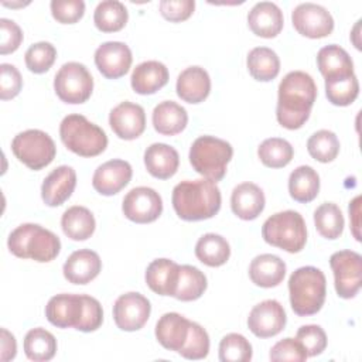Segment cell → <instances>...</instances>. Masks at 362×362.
I'll list each match as a JSON object with an SVG mask.
<instances>
[{
	"label": "cell",
	"instance_id": "obj_39",
	"mask_svg": "<svg viewBox=\"0 0 362 362\" xmlns=\"http://www.w3.org/2000/svg\"><path fill=\"white\" fill-rule=\"evenodd\" d=\"M257 156L263 165L269 168H281L293 160L294 150L287 140L270 137L260 143L257 147Z\"/></svg>",
	"mask_w": 362,
	"mask_h": 362
},
{
	"label": "cell",
	"instance_id": "obj_47",
	"mask_svg": "<svg viewBox=\"0 0 362 362\" xmlns=\"http://www.w3.org/2000/svg\"><path fill=\"white\" fill-rule=\"evenodd\" d=\"M269 358L270 361H274V362L277 361L303 362L308 356L297 338H284L272 346Z\"/></svg>",
	"mask_w": 362,
	"mask_h": 362
},
{
	"label": "cell",
	"instance_id": "obj_38",
	"mask_svg": "<svg viewBox=\"0 0 362 362\" xmlns=\"http://www.w3.org/2000/svg\"><path fill=\"white\" fill-rule=\"evenodd\" d=\"M314 223L318 233L329 240L338 239L345 226L344 215L334 202H324L314 211Z\"/></svg>",
	"mask_w": 362,
	"mask_h": 362
},
{
	"label": "cell",
	"instance_id": "obj_10",
	"mask_svg": "<svg viewBox=\"0 0 362 362\" xmlns=\"http://www.w3.org/2000/svg\"><path fill=\"white\" fill-rule=\"evenodd\" d=\"M335 291L341 298H354L361 290L362 257L354 250H339L329 257Z\"/></svg>",
	"mask_w": 362,
	"mask_h": 362
},
{
	"label": "cell",
	"instance_id": "obj_35",
	"mask_svg": "<svg viewBox=\"0 0 362 362\" xmlns=\"http://www.w3.org/2000/svg\"><path fill=\"white\" fill-rule=\"evenodd\" d=\"M129 20L127 8L117 0L100 1L93 13V23L102 33L120 31Z\"/></svg>",
	"mask_w": 362,
	"mask_h": 362
},
{
	"label": "cell",
	"instance_id": "obj_29",
	"mask_svg": "<svg viewBox=\"0 0 362 362\" xmlns=\"http://www.w3.org/2000/svg\"><path fill=\"white\" fill-rule=\"evenodd\" d=\"M317 66L325 79L354 75V62L349 54L337 44L325 45L318 51Z\"/></svg>",
	"mask_w": 362,
	"mask_h": 362
},
{
	"label": "cell",
	"instance_id": "obj_22",
	"mask_svg": "<svg viewBox=\"0 0 362 362\" xmlns=\"http://www.w3.org/2000/svg\"><path fill=\"white\" fill-rule=\"evenodd\" d=\"M266 198L262 188L253 182H242L236 185L230 195L232 212L243 219L253 221L264 209Z\"/></svg>",
	"mask_w": 362,
	"mask_h": 362
},
{
	"label": "cell",
	"instance_id": "obj_14",
	"mask_svg": "<svg viewBox=\"0 0 362 362\" xmlns=\"http://www.w3.org/2000/svg\"><path fill=\"white\" fill-rule=\"evenodd\" d=\"M287 322L283 305L277 300H264L256 304L247 317V327L257 338H270L280 334Z\"/></svg>",
	"mask_w": 362,
	"mask_h": 362
},
{
	"label": "cell",
	"instance_id": "obj_8",
	"mask_svg": "<svg viewBox=\"0 0 362 362\" xmlns=\"http://www.w3.org/2000/svg\"><path fill=\"white\" fill-rule=\"evenodd\" d=\"M11 151L20 163L30 170L38 171L52 163L57 147L48 133L38 129H28L14 136Z\"/></svg>",
	"mask_w": 362,
	"mask_h": 362
},
{
	"label": "cell",
	"instance_id": "obj_49",
	"mask_svg": "<svg viewBox=\"0 0 362 362\" xmlns=\"http://www.w3.org/2000/svg\"><path fill=\"white\" fill-rule=\"evenodd\" d=\"M82 300H83V315L76 329L82 332L96 331L103 322L102 305L95 297H90L86 294H82Z\"/></svg>",
	"mask_w": 362,
	"mask_h": 362
},
{
	"label": "cell",
	"instance_id": "obj_16",
	"mask_svg": "<svg viewBox=\"0 0 362 362\" xmlns=\"http://www.w3.org/2000/svg\"><path fill=\"white\" fill-rule=\"evenodd\" d=\"M109 124L119 139L134 140L146 129L144 109L137 103L124 100L110 110Z\"/></svg>",
	"mask_w": 362,
	"mask_h": 362
},
{
	"label": "cell",
	"instance_id": "obj_13",
	"mask_svg": "<svg viewBox=\"0 0 362 362\" xmlns=\"http://www.w3.org/2000/svg\"><path fill=\"white\" fill-rule=\"evenodd\" d=\"M151 313L150 301L140 293H126L113 304V320L122 331H137L144 327Z\"/></svg>",
	"mask_w": 362,
	"mask_h": 362
},
{
	"label": "cell",
	"instance_id": "obj_3",
	"mask_svg": "<svg viewBox=\"0 0 362 362\" xmlns=\"http://www.w3.org/2000/svg\"><path fill=\"white\" fill-rule=\"evenodd\" d=\"M7 246L17 257L47 263L59 255L61 240L54 232L41 225L23 223L8 235Z\"/></svg>",
	"mask_w": 362,
	"mask_h": 362
},
{
	"label": "cell",
	"instance_id": "obj_52",
	"mask_svg": "<svg viewBox=\"0 0 362 362\" xmlns=\"http://www.w3.org/2000/svg\"><path fill=\"white\" fill-rule=\"evenodd\" d=\"M17 354V342L11 332H8L6 328H1V352L0 359L3 362L14 359Z\"/></svg>",
	"mask_w": 362,
	"mask_h": 362
},
{
	"label": "cell",
	"instance_id": "obj_23",
	"mask_svg": "<svg viewBox=\"0 0 362 362\" xmlns=\"http://www.w3.org/2000/svg\"><path fill=\"white\" fill-rule=\"evenodd\" d=\"M175 90L184 102L191 105L201 103L211 92L209 74L201 66H188L178 75Z\"/></svg>",
	"mask_w": 362,
	"mask_h": 362
},
{
	"label": "cell",
	"instance_id": "obj_12",
	"mask_svg": "<svg viewBox=\"0 0 362 362\" xmlns=\"http://www.w3.org/2000/svg\"><path fill=\"white\" fill-rule=\"evenodd\" d=\"M291 23L298 34L308 38H324L334 30L331 13L315 3H301L294 7Z\"/></svg>",
	"mask_w": 362,
	"mask_h": 362
},
{
	"label": "cell",
	"instance_id": "obj_15",
	"mask_svg": "<svg viewBox=\"0 0 362 362\" xmlns=\"http://www.w3.org/2000/svg\"><path fill=\"white\" fill-rule=\"evenodd\" d=\"M133 57L127 44L120 41H107L100 44L95 51V65L107 79L124 76L132 65Z\"/></svg>",
	"mask_w": 362,
	"mask_h": 362
},
{
	"label": "cell",
	"instance_id": "obj_11",
	"mask_svg": "<svg viewBox=\"0 0 362 362\" xmlns=\"http://www.w3.org/2000/svg\"><path fill=\"white\" fill-rule=\"evenodd\" d=\"M122 211L124 216L136 223H150L163 212L160 194L150 187H136L123 198Z\"/></svg>",
	"mask_w": 362,
	"mask_h": 362
},
{
	"label": "cell",
	"instance_id": "obj_20",
	"mask_svg": "<svg viewBox=\"0 0 362 362\" xmlns=\"http://www.w3.org/2000/svg\"><path fill=\"white\" fill-rule=\"evenodd\" d=\"M102 270L99 255L90 249H79L71 253L62 267L64 277L72 284H88Z\"/></svg>",
	"mask_w": 362,
	"mask_h": 362
},
{
	"label": "cell",
	"instance_id": "obj_31",
	"mask_svg": "<svg viewBox=\"0 0 362 362\" xmlns=\"http://www.w3.org/2000/svg\"><path fill=\"white\" fill-rule=\"evenodd\" d=\"M64 233L72 240H86L95 232L96 222L93 214L81 205L68 208L61 218Z\"/></svg>",
	"mask_w": 362,
	"mask_h": 362
},
{
	"label": "cell",
	"instance_id": "obj_41",
	"mask_svg": "<svg viewBox=\"0 0 362 362\" xmlns=\"http://www.w3.org/2000/svg\"><path fill=\"white\" fill-rule=\"evenodd\" d=\"M359 93V82L356 75L325 79V95L328 100L335 106L351 105Z\"/></svg>",
	"mask_w": 362,
	"mask_h": 362
},
{
	"label": "cell",
	"instance_id": "obj_5",
	"mask_svg": "<svg viewBox=\"0 0 362 362\" xmlns=\"http://www.w3.org/2000/svg\"><path fill=\"white\" fill-rule=\"evenodd\" d=\"M59 136L65 147L81 157L99 156L107 147L105 130L83 115L65 116L59 124Z\"/></svg>",
	"mask_w": 362,
	"mask_h": 362
},
{
	"label": "cell",
	"instance_id": "obj_9",
	"mask_svg": "<svg viewBox=\"0 0 362 362\" xmlns=\"http://www.w3.org/2000/svg\"><path fill=\"white\" fill-rule=\"evenodd\" d=\"M54 90L65 103H85L92 95L93 78L83 64L66 62L55 74Z\"/></svg>",
	"mask_w": 362,
	"mask_h": 362
},
{
	"label": "cell",
	"instance_id": "obj_7",
	"mask_svg": "<svg viewBox=\"0 0 362 362\" xmlns=\"http://www.w3.org/2000/svg\"><path fill=\"white\" fill-rule=\"evenodd\" d=\"M233 156V148L226 140L215 136H199L189 148V163L202 177L216 182L226 174V165Z\"/></svg>",
	"mask_w": 362,
	"mask_h": 362
},
{
	"label": "cell",
	"instance_id": "obj_42",
	"mask_svg": "<svg viewBox=\"0 0 362 362\" xmlns=\"http://www.w3.org/2000/svg\"><path fill=\"white\" fill-rule=\"evenodd\" d=\"M252 354L250 342L240 334L230 332L219 342V361L222 362H247Z\"/></svg>",
	"mask_w": 362,
	"mask_h": 362
},
{
	"label": "cell",
	"instance_id": "obj_1",
	"mask_svg": "<svg viewBox=\"0 0 362 362\" xmlns=\"http://www.w3.org/2000/svg\"><path fill=\"white\" fill-rule=\"evenodd\" d=\"M317 99V85L311 75L303 71L288 72L279 85L276 117L280 126L296 130L310 117Z\"/></svg>",
	"mask_w": 362,
	"mask_h": 362
},
{
	"label": "cell",
	"instance_id": "obj_2",
	"mask_svg": "<svg viewBox=\"0 0 362 362\" xmlns=\"http://www.w3.org/2000/svg\"><path fill=\"white\" fill-rule=\"evenodd\" d=\"M173 208L182 221H204L215 216L221 209V189L216 182L201 180H185L173 189Z\"/></svg>",
	"mask_w": 362,
	"mask_h": 362
},
{
	"label": "cell",
	"instance_id": "obj_24",
	"mask_svg": "<svg viewBox=\"0 0 362 362\" xmlns=\"http://www.w3.org/2000/svg\"><path fill=\"white\" fill-rule=\"evenodd\" d=\"M180 277V264L170 259H156L146 269V283L158 296L174 297Z\"/></svg>",
	"mask_w": 362,
	"mask_h": 362
},
{
	"label": "cell",
	"instance_id": "obj_50",
	"mask_svg": "<svg viewBox=\"0 0 362 362\" xmlns=\"http://www.w3.org/2000/svg\"><path fill=\"white\" fill-rule=\"evenodd\" d=\"M160 13L161 16L171 21L180 23L189 18L195 10L194 0H161L160 1Z\"/></svg>",
	"mask_w": 362,
	"mask_h": 362
},
{
	"label": "cell",
	"instance_id": "obj_21",
	"mask_svg": "<svg viewBox=\"0 0 362 362\" xmlns=\"http://www.w3.org/2000/svg\"><path fill=\"white\" fill-rule=\"evenodd\" d=\"M284 17L280 7L272 1L256 3L247 14V25L262 38H273L283 30Z\"/></svg>",
	"mask_w": 362,
	"mask_h": 362
},
{
	"label": "cell",
	"instance_id": "obj_32",
	"mask_svg": "<svg viewBox=\"0 0 362 362\" xmlns=\"http://www.w3.org/2000/svg\"><path fill=\"white\" fill-rule=\"evenodd\" d=\"M288 192L297 202H311L320 192L318 173L310 165L297 167L288 177Z\"/></svg>",
	"mask_w": 362,
	"mask_h": 362
},
{
	"label": "cell",
	"instance_id": "obj_45",
	"mask_svg": "<svg viewBox=\"0 0 362 362\" xmlns=\"http://www.w3.org/2000/svg\"><path fill=\"white\" fill-rule=\"evenodd\" d=\"M296 338L300 341L303 348L307 352V356L321 355L327 348V334L325 331L315 324L303 325L298 328Z\"/></svg>",
	"mask_w": 362,
	"mask_h": 362
},
{
	"label": "cell",
	"instance_id": "obj_33",
	"mask_svg": "<svg viewBox=\"0 0 362 362\" xmlns=\"http://www.w3.org/2000/svg\"><path fill=\"white\" fill-rule=\"evenodd\" d=\"M249 74L260 82L273 81L280 72V59L277 54L267 47H256L249 51L246 58Z\"/></svg>",
	"mask_w": 362,
	"mask_h": 362
},
{
	"label": "cell",
	"instance_id": "obj_36",
	"mask_svg": "<svg viewBox=\"0 0 362 362\" xmlns=\"http://www.w3.org/2000/svg\"><path fill=\"white\" fill-rule=\"evenodd\" d=\"M24 354L34 362L49 361L57 354V339L41 327L33 328L24 337Z\"/></svg>",
	"mask_w": 362,
	"mask_h": 362
},
{
	"label": "cell",
	"instance_id": "obj_40",
	"mask_svg": "<svg viewBox=\"0 0 362 362\" xmlns=\"http://www.w3.org/2000/svg\"><path fill=\"white\" fill-rule=\"evenodd\" d=\"M308 154L320 163H331L339 153V140L331 130H318L307 141Z\"/></svg>",
	"mask_w": 362,
	"mask_h": 362
},
{
	"label": "cell",
	"instance_id": "obj_46",
	"mask_svg": "<svg viewBox=\"0 0 362 362\" xmlns=\"http://www.w3.org/2000/svg\"><path fill=\"white\" fill-rule=\"evenodd\" d=\"M52 17L61 24H75L85 14V3L82 0H52Z\"/></svg>",
	"mask_w": 362,
	"mask_h": 362
},
{
	"label": "cell",
	"instance_id": "obj_51",
	"mask_svg": "<svg viewBox=\"0 0 362 362\" xmlns=\"http://www.w3.org/2000/svg\"><path fill=\"white\" fill-rule=\"evenodd\" d=\"M23 41V31L16 21L0 18V54L7 55L20 47Z\"/></svg>",
	"mask_w": 362,
	"mask_h": 362
},
{
	"label": "cell",
	"instance_id": "obj_30",
	"mask_svg": "<svg viewBox=\"0 0 362 362\" xmlns=\"http://www.w3.org/2000/svg\"><path fill=\"white\" fill-rule=\"evenodd\" d=\"M151 120L156 132L160 134L175 136L187 127L188 113L177 102L164 100L154 107Z\"/></svg>",
	"mask_w": 362,
	"mask_h": 362
},
{
	"label": "cell",
	"instance_id": "obj_48",
	"mask_svg": "<svg viewBox=\"0 0 362 362\" xmlns=\"http://www.w3.org/2000/svg\"><path fill=\"white\" fill-rule=\"evenodd\" d=\"M23 88V78L18 69L11 64L0 65V99L8 100L16 98Z\"/></svg>",
	"mask_w": 362,
	"mask_h": 362
},
{
	"label": "cell",
	"instance_id": "obj_18",
	"mask_svg": "<svg viewBox=\"0 0 362 362\" xmlns=\"http://www.w3.org/2000/svg\"><path fill=\"white\" fill-rule=\"evenodd\" d=\"M83 315L82 294H57L45 305L47 320L57 328H75Z\"/></svg>",
	"mask_w": 362,
	"mask_h": 362
},
{
	"label": "cell",
	"instance_id": "obj_25",
	"mask_svg": "<svg viewBox=\"0 0 362 362\" xmlns=\"http://www.w3.org/2000/svg\"><path fill=\"white\" fill-rule=\"evenodd\" d=\"M189 322L184 315L178 313H165L156 324V338L160 345L168 351L178 352L189 332Z\"/></svg>",
	"mask_w": 362,
	"mask_h": 362
},
{
	"label": "cell",
	"instance_id": "obj_44",
	"mask_svg": "<svg viewBox=\"0 0 362 362\" xmlns=\"http://www.w3.org/2000/svg\"><path fill=\"white\" fill-rule=\"evenodd\" d=\"M178 354L185 359H204L209 354V335L197 322H189V332L184 346Z\"/></svg>",
	"mask_w": 362,
	"mask_h": 362
},
{
	"label": "cell",
	"instance_id": "obj_19",
	"mask_svg": "<svg viewBox=\"0 0 362 362\" xmlns=\"http://www.w3.org/2000/svg\"><path fill=\"white\" fill-rule=\"evenodd\" d=\"M76 187V173L69 165H59L42 181L41 198L48 206L62 205Z\"/></svg>",
	"mask_w": 362,
	"mask_h": 362
},
{
	"label": "cell",
	"instance_id": "obj_27",
	"mask_svg": "<svg viewBox=\"0 0 362 362\" xmlns=\"http://www.w3.org/2000/svg\"><path fill=\"white\" fill-rule=\"evenodd\" d=\"M168 69L160 61H144L139 64L130 76L132 88L139 95H153L168 82Z\"/></svg>",
	"mask_w": 362,
	"mask_h": 362
},
{
	"label": "cell",
	"instance_id": "obj_26",
	"mask_svg": "<svg viewBox=\"0 0 362 362\" xmlns=\"http://www.w3.org/2000/svg\"><path fill=\"white\" fill-rule=\"evenodd\" d=\"M144 165L154 178L168 180L178 170L180 156L174 147L165 143H153L144 151Z\"/></svg>",
	"mask_w": 362,
	"mask_h": 362
},
{
	"label": "cell",
	"instance_id": "obj_34",
	"mask_svg": "<svg viewBox=\"0 0 362 362\" xmlns=\"http://www.w3.org/2000/svg\"><path fill=\"white\" fill-rule=\"evenodd\" d=\"M195 256L201 263L209 267H219L229 260L230 246L223 236L205 233L195 245Z\"/></svg>",
	"mask_w": 362,
	"mask_h": 362
},
{
	"label": "cell",
	"instance_id": "obj_28",
	"mask_svg": "<svg viewBox=\"0 0 362 362\" xmlns=\"http://www.w3.org/2000/svg\"><path fill=\"white\" fill-rule=\"evenodd\" d=\"M286 276V263L279 256L263 253L256 256L249 266V277L253 284L272 288L279 286Z\"/></svg>",
	"mask_w": 362,
	"mask_h": 362
},
{
	"label": "cell",
	"instance_id": "obj_43",
	"mask_svg": "<svg viewBox=\"0 0 362 362\" xmlns=\"http://www.w3.org/2000/svg\"><path fill=\"white\" fill-rule=\"evenodd\" d=\"M57 49L51 42L40 41L28 47L24 55L25 66L34 74L47 72L55 62Z\"/></svg>",
	"mask_w": 362,
	"mask_h": 362
},
{
	"label": "cell",
	"instance_id": "obj_6",
	"mask_svg": "<svg viewBox=\"0 0 362 362\" xmlns=\"http://www.w3.org/2000/svg\"><path fill=\"white\" fill-rule=\"evenodd\" d=\"M266 243L288 253H298L307 242V226L300 212L287 209L269 216L262 226Z\"/></svg>",
	"mask_w": 362,
	"mask_h": 362
},
{
	"label": "cell",
	"instance_id": "obj_4",
	"mask_svg": "<svg viewBox=\"0 0 362 362\" xmlns=\"http://www.w3.org/2000/svg\"><path fill=\"white\" fill-rule=\"evenodd\" d=\"M288 294L291 308L297 315L317 314L322 308L327 294L324 273L314 266L298 267L288 279Z\"/></svg>",
	"mask_w": 362,
	"mask_h": 362
},
{
	"label": "cell",
	"instance_id": "obj_17",
	"mask_svg": "<svg viewBox=\"0 0 362 362\" xmlns=\"http://www.w3.org/2000/svg\"><path fill=\"white\" fill-rule=\"evenodd\" d=\"M132 165L120 158L109 160L100 164L92 177V185L100 195H115L122 191L132 180Z\"/></svg>",
	"mask_w": 362,
	"mask_h": 362
},
{
	"label": "cell",
	"instance_id": "obj_53",
	"mask_svg": "<svg viewBox=\"0 0 362 362\" xmlns=\"http://www.w3.org/2000/svg\"><path fill=\"white\" fill-rule=\"evenodd\" d=\"M349 221H351V229L354 238L359 242L361 240V197H355L349 202Z\"/></svg>",
	"mask_w": 362,
	"mask_h": 362
},
{
	"label": "cell",
	"instance_id": "obj_37",
	"mask_svg": "<svg viewBox=\"0 0 362 362\" xmlns=\"http://www.w3.org/2000/svg\"><path fill=\"white\" fill-rule=\"evenodd\" d=\"M206 277L195 266L182 264L180 266V277L174 297L180 301L198 300L206 290Z\"/></svg>",
	"mask_w": 362,
	"mask_h": 362
}]
</instances>
